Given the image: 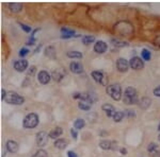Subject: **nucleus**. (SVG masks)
Segmentation results:
<instances>
[{"mask_svg": "<svg viewBox=\"0 0 160 157\" xmlns=\"http://www.w3.org/2000/svg\"><path fill=\"white\" fill-rule=\"evenodd\" d=\"M123 101L124 103L128 105H132L139 102L138 99V91L133 87H127L124 91L123 95Z\"/></svg>", "mask_w": 160, "mask_h": 157, "instance_id": "1", "label": "nucleus"}, {"mask_svg": "<svg viewBox=\"0 0 160 157\" xmlns=\"http://www.w3.org/2000/svg\"><path fill=\"white\" fill-rule=\"evenodd\" d=\"M107 94L109 95L110 98H112L115 101L122 98V88H121V85L118 83H114L107 86Z\"/></svg>", "mask_w": 160, "mask_h": 157, "instance_id": "2", "label": "nucleus"}, {"mask_svg": "<svg viewBox=\"0 0 160 157\" xmlns=\"http://www.w3.org/2000/svg\"><path fill=\"white\" fill-rule=\"evenodd\" d=\"M38 116L34 113H30L28 114L26 117L24 118V121H22V125H24L25 128H33L35 127H38Z\"/></svg>", "mask_w": 160, "mask_h": 157, "instance_id": "3", "label": "nucleus"}, {"mask_svg": "<svg viewBox=\"0 0 160 157\" xmlns=\"http://www.w3.org/2000/svg\"><path fill=\"white\" fill-rule=\"evenodd\" d=\"M8 104H12V105H22L24 104L25 99L24 97L19 96L17 92L15 91H9L7 94L6 100H4Z\"/></svg>", "mask_w": 160, "mask_h": 157, "instance_id": "4", "label": "nucleus"}, {"mask_svg": "<svg viewBox=\"0 0 160 157\" xmlns=\"http://www.w3.org/2000/svg\"><path fill=\"white\" fill-rule=\"evenodd\" d=\"M73 97L74 99H80L81 101L89 103L90 105L95 101V98L93 97V95L87 94V92H75Z\"/></svg>", "mask_w": 160, "mask_h": 157, "instance_id": "5", "label": "nucleus"}, {"mask_svg": "<svg viewBox=\"0 0 160 157\" xmlns=\"http://www.w3.org/2000/svg\"><path fill=\"white\" fill-rule=\"evenodd\" d=\"M48 138H49V134H47L46 132H38L37 134V138H35V141H37V145L38 146H43L47 143Z\"/></svg>", "mask_w": 160, "mask_h": 157, "instance_id": "6", "label": "nucleus"}, {"mask_svg": "<svg viewBox=\"0 0 160 157\" xmlns=\"http://www.w3.org/2000/svg\"><path fill=\"white\" fill-rule=\"evenodd\" d=\"M99 146L102 150H117L118 142L117 141H110L107 139H104L99 142Z\"/></svg>", "mask_w": 160, "mask_h": 157, "instance_id": "7", "label": "nucleus"}, {"mask_svg": "<svg viewBox=\"0 0 160 157\" xmlns=\"http://www.w3.org/2000/svg\"><path fill=\"white\" fill-rule=\"evenodd\" d=\"M129 64H130L131 68L135 69V70H140V69H142L144 67L143 61H142L139 56H133V58H131Z\"/></svg>", "mask_w": 160, "mask_h": 157, "instance_id": "8", "label": "nucleus"}, {"mask_svg": "<svg viewBox=\"0 0 160 157\" xmlns=\"http://www.w3.org/2000/svg\"><path fill=\"white\" fill-rule=\"evenodd\" d=\"M91 76L94 79V81H96L97 83H100L102 85H107V78L102 71H92Z\"/></svg>", "mask_w": 160, "mask_h": 157, "instance_id": "9", "label": "nucleus"}, {"mask_svg": "<svg viewBox=\"0 0 160 157\" xmlns=\"http://www.w3.org/2000/svg\"><path fill=\"white\" fill-rule=\"evenodd\" d=\"M129 66H130L129 62L123 58H118L117 61V68L118 71H121V72H126V71L128 70V68H129Z\"/></svg>", "mask_w": 160, "mask_h": 157, "instance_id": "10", "label": "nucleus"}, {"mask_svg": "<svg viewBox=\"0 0 160 157\" xmlns=\"http://www.w3.org/2000/svg\"><path fill=\"white\" fill-rule=\"evenodd\" d=\"M50 74L47 72V71H45V70H42V71H40L38 74V82H40L41 84H48L49 83V81H50Z\"/></svg>", "mask_w": 160, "mask_h": 157, "instance_id": "11", "label": "nucleus"}, {"mask_svg": "<svg viewBox=\"0 0 160 157\" xmlns=\"http://www.w3.org/2000/svg\"><path fill=\"white\" fill-rule=\"evenodd\" d=\"M107 49H108L107 44L105 42H102V40H97L96 44L94 45V51L96 53H99V54L105 53L106 51H107Z\"/></svg>", "mask_w": 160, "mask_h": 157, "instance_id": "12", "label": "nucleus"}, {"mask_svg": "<svg viewBox=\"0 0 160 157\" xmlns=\"http://www.w3.org/2000/svg\"><path fill=\"white\" fill-rule=\"evenodd\" d=\"M69 69L74 73H82L83 72V65L80 62H72L69 64Z\"/></svg>", "mask_w": 160, "mask_h": 157, "instance_id": "13", "label": "nucleus"}, {"mask_svg": "<svg viewBox=\"0 0 160 157\" xmlns=\"http://www.w3.org/2000/svg\"><path fill=\"white\" fill-rule=\"evenodd\" d=\"M14 69L16 71H19V72H22L27 69L28 67V61L26 60H19V61H16L14 62Z\"/></svg>", "mask_w": 160, "mask_h": 157, "instance_id": "14", "label": "nucleus"}, {"mask_svg": "<svg viewBox=\"0 0 160 157\" xmlns=\"http://www.w3.org/2000/svg\"><path fill=\"white\" fill-rule=\"evenodd\" d=\"M6 150L10 153H16L18 151V143L14 140H8L6 143Z\"/></svg>", "mask_w": 160, "mask_h": 157, "instance_id": "15", "label": "nucleus"}, {"mask_svg": "<svg viewBox=\"0 0 160 157\" xmlns=\"http://www.w3.org/2000/svg\"><path fill=\"white\" fill-rule=\"evenodd\" d=\"M61 33H62V35H61L62 38H71L73 36H77V35H75V31L74 30H71V29H68V28H66V27L62 28Z\"/></svg>", "mask_w": 160, "mask_h": 157, "instance_id": "16", "label": "nucleus"}, {"mask_svg": "<svg viewBox=\"0 0 160 157\" xmlns=\"http://www.w3.org/2000/svg\"><path fill=\"white\" fill-rule=\"evenodd\" d=\"M102 109L106 113V115H107L108 117H113L115 113H117V112H115V109H114V107H113L111 104H104L102 106Z\"/></svg>", "mask_w": 160, "mask_h": 157, "instance_id": "17", "label": "nucleus"}, {"mask_svg": "<svg viewBox=\"0 0 160 157\" xmlns=\"http://www.w3.org/2000/svg\"><path fill=\"white\" fill-rule=\"evenodd\" d=\"M151 104H152V100H151V98H148V97L142 98L140 101H139V105H140V107L143 109H146L148 107H149Z\"/></svg>", "mask_w": 160, "mask_h": 157, "instance_id": "18", "label": "nucleus"}, {"mask_svg": "<svg viewBox=\"0 0 160 157\" xmlns=\"http://www.w3.org/2000/svg\"><path fill=\"white\" fill-rule=\"evenodd\" d=\"M62 134H63V130H62V127H55V128H53V130L49 133V138L56 139V138L60 137Z\"/></svg>", "mask_w": 160, "mask_h": 157, "instance_id": "19", "label": "nucleus"}, {"mask_svg": "<svg viewBox=\"0 0 160 157\" xmlns=\"http://www.w3.org/2000/svg\"><path fill=\"white\" fill-rule=\"evenodd\" d=\"M45 55L48 56L49 58H56L57 54H56L55 47H53V46H48V47L45 49Z\"/></svg>", "mask_w": 160, "mask_h": 157, "instance_id": "20", "label": "nucleus"}, {"mask_svg": "<svg viewBox=\"0 0 160 157\" xmlns=\"http://www.w3.org/2000/svg\"><path fill=\"white\" fill-rule=\"evenodd\" d=\"M55 146L57 149H60V150H63V149H65L66 146H68V140L66 139H57L56 142H55Z\"/></svg>", "mask_w": 160, "mask_h": 157, "instance_id": "21", "label": "nucleus"}, {"mask_svg": "<svg viewBox=\"0 0 160 157\" xmlns=\"http://www.w3.org/2000/svg\"><path fill=\"white\" fill-rule=\"evenodd\" d=\"M9 7H10V10H11L12 12L17 13V12L20 11V9H22V4L19 3V2H12V3L9 4Z\"/></svg>", "mask_w": 160, "mask_h": 157, "instance_id": "22", "label": "nucleus"}, {"mask_svg": "<svg viewBox=\"0 0 160 157\" xmlns=\"http://www.w3.org/2000/svg\"><path fill=\"white\" fill-rule=\"evenodd\" d=\"M84 125H86V122H84V120L81 119V118L76 119V120H75V122H74V128H76V130H81Z\"/></svg>", "mask_w": 160, "mask_h": 157, "instance_id": "23", "label": "nucleus"}, {"mask_svg": "<svg viewBox=\"0 0 160 157\" xmlns=\"http://www.w3.org/2000/svg\"><path fill=\"white\" fill-rule=\"evenodd\" d=\"M111 43H112V45H114L115 47H126V46H128L127 42H121L118 38H112Z\"/></svg>", "mask_w": 160, "mask_h": 157, "instance_id": "24", "label": "nucleus"}, {"mask_svg": "<svg viewBox=\"0 0 160 157\" xmlns=\"http://www.w3.org/2000/svg\"><path fill=\"white\" fill-rule=\"evenodd\" d=\"M66 55L71 58H82V53L79 52V51H69V52L66 53Z\"/></svg>", "mask_w": 160, "mask_h": 157, "instance_id": "25", "label": "nucleus"}, {"mask_svg": "<svg viewBox=\"0 0 160 157\" xmlns=\"http://www.w3.org/2000/svg\"><path fill=\"white\" fill-rule=\"evenodd\" d=\"M141 55H142V58L144 61H149L152 58V54H151V51L148 50V49H143L141 52Z\"/></svg>", "mask_w": 160, "mask_h": 157, "instance_id": "26", "label": "nucleus"}, {"mask_svg": "<svg viewBox=\"0 0 160 157\" xmlns=\"http://www.w3.org/2000/svg\"><path fill=\"white\" fill-rule=\"evenodd\" d=\"M93 42H95V37L92 36V35H86V36L82 37V43L84 45H89V44H92Z\"/></svg>", "mask_w": 160, "mask_h": 157, "instance_id": "27", "label": "nucleus"}, {"mask_svg": "<svg viewBox=\"0 0 160 157\" xmlns=\"http://www.w3.org/2000/svg\"><path fill=\"white\" fill-rule=\"evenodd\" d=\"M124 116H125V113H124V112H117L112 118H113V120H114L115 122H120V121L123 120Z\"/></svg>", "mask_w": 160, "mask_h": 157, "instance_id": "28", "label": "nucleus"}, {"mask_svg": "<svg viewBox=\"0 0 160 157\" xmlns=\"http://www.w3.org/2000/svg\"><path fill=\"white\" fill-rule=\"evenodd\" d=\"M78 107L82 110H90L91 109V105H90L89 103L83 102V101H80L78 103Z\"/></svg>", "mask_w": 160, "mask_h": 157, "instance_id": "29", "label": "nucleus"}, {"mask_svg": "<svg viewBox=\"0 0 160 157\" xmlns=\"http://www.w3.org/2000/svg\"><path fill=\"white\" fill-rule=\"evenodd\" d=\"M32 157H47V152H46L45 150H38L34 153V155H33Z\"/></svg>", "mask_w": 160, "mask_h": 157, "instance_id": "30", "label": "nucleus"}, {"mask_svg": "<svg viewBox=\"0 0 160 157\" xmlns=\"http://www.w3.org/2000/svg\"><path fill=\"white\" fill-rule=\"evenodd\" d=\"M148 152L149 153H155V152H157V145L154 142H151L149 145H148Z\"/></svg>", "mask_w": 160, "mask_h": 157, "instance_id": "31", "label": "nucleus"}, {"mask_svg": "<svg viewBox=\"0 0 160 157\" xmlns=\"http://www.w3.org/2000/svg\"><path fill=\"white\" fill-rule=\"evenodd\" d=\"M62 73H60V71L59 70H56V71H53L52 72V78L56 80V81H60V80L62 79Z\"/></svg>", "mask_w": 160, "mask_h": 157, "instance_id": "32", "label": "nucleus"}, {"mask_svg": "<svg viewBox=\"0 0 160 157\" xmlns=\"http://www.w3.org/2000/svg\"><path fill=\"white\" fill-rule=\"evenodd\" d=\"M28 52H29V49H27V48H22L19 50V56H22V58H24V56H26L28 54Z\"/></svg>", "mask_w": 160, "mask_h": 157, "instance_id": "33", "label": "nucleus"}, {"mask_svg": "<svg viewBox=\"0 0 160 157\" xmlns=\"http://www.w3.org/2000/svg\"><path fill=\"white\" fill-rule=\"evenodd\" d=\"M19 25L22 27V29L25 31V32H27V33H29L31 32V28L29 27V25H24V24H22V22H19Z\"/></svg>", "mask_w": 160, "mask_h": 157, "instance_id": "34", "label": "nucleus"}, {"mask_svg": "<svg viewBox=\"0 0 160 157\" xmlns=\"http://www.w3.org/2000/svg\"><path fill=\"white\" fill-rule=\"evenodd\" d=\"M124 113H125V115L126 116H127V117L128 118H133V117H135V116H136V114H135V112H133V110H129V109H127V110H125V112H124Z\"/></svg>", "mask_w": 160, "mask_h": 157, "instance_id": "35", "label": "nucleus"}, {"mask_svg": "<svg viewBox=\"0 0 160 157\" xmlns=\"http://www.w3.org/2000/svg\"><path fill=\"white\" fill-rule=\"evenodd\" d=\"M35 70H37V67H35V66H30L29 69H28V76H32V74L35 72Z\"/></svg>", "mask_w": 160, "mask_h": 157, "instance_id": "36", "label": "nucleus"}, {"mask_svg": "<svg viewBox=\"0 0 160 157\" xmlns=\"http://www.w3.org/2000/svg\"><path fill=\"white\" fill-rule=\"evenodd\" d=\"M154 95H155L156 97H159V98H160V86L156 87V88L154 89Z\"/></svg>", "mask_w": 160, "mask_h": 157, "instance_id": "37", "label": "nucleus"}, {"mask_svg": "<svg viewBox=\"0 0 160 157\" xmlns=\"http://www.w3.org/2000/svg\"><path fill=\"white\" fill-rule=\"evenodd\" d=\"M71 134H72V136H73L74 139H77V131H76V128H71Z\"/></svg>", "mask_w": 160, "mask_h": 157, "instance_id": "38", "label": "nucleus"}, {"mask_svg": "<svg viewBox=\"0 0 160 157\" xmlns=\"http://www.w3.org/2000/svg\"><path fill=\"white\" fill-rule=\"evenodd\" d=\"M34 43H35V38L34 36H30L29 38V40H28V45H34Z\"/></svg>", "mask_w": 160, "mask_h": 157, "instance_id": "39", "label": "nucleus"}, {"mask_svg": "<svg viewBox=\"0 0 160 157\" xmlns=\"http://www.w3.org/2000/svg\"><path fill=\"white\" fill-rule=\"evenodd\" d=\"M8 92L6 91V89H1V100H6Z\"/></svg>", "mask_w": 160, "mask_h": 157, "instance_id": "40", "label": "nucleus"}, {"mask_svg": "<svg viewBox=\"0 0 160 157\" xmlns=\"http://www.w3.org/2000/svg\"><path fill=\"white\" fill-rule=\"evenodd\" d=\"M68 157H78V156H77V154L75 153L74 151H68Z\"/></svg>", "mask_w": 160, "mask_h": 157, "instance_id": "41", "label": "nucleus"}, {"mask_svg": "<svg viewBox=\"0 0 160 157\" xmlns=\"http://www.w3.org/2000/svg\"><path fill=\"white\" fill-rule=\"evenodd\" d=\"M120 152L123 154V155H125V154H127V150H126L125 148H121V149H120Z\"/></svg>", "mask_w": 160, "mask_h": 157, "instance_id": "42", "label": "nucleus"}, {"mask_svg": "<svg viewBox=\"0 0 160 157\" xmlns=\"http://www.w3.org/2000/svg\"><path fill=\"white\" fill-rule=\"evenodd\" d=\"M153 157H160V152H155V153H153Z\"/></svg>", "mask_w": 160, "mask_h": 157, "instance_id": "43", "label": "nucleus"}, {"mask_svg": "<svg viewBox=\"0 0 160 157\" xmlns=\"http://www.w3.org/2000/svg\"><path fill=\"white\" fill-rule=\"evenodd\" d=\"M158 130L160 131V123H159V125H158Z\"/></svg>", "mask_w": 160, "mask_h": 157, "instance_id": "44", "label": "nucleus"}, {"mask_svg": "<svg viewBox=\"0 0 160 157\" xmlns=\"http://www.w3.org/2000/svg\"><path fill=\"white\" fill-rule=\"evenodd\" d=\"M158 140L160 141V134H159V136H158Z\"/></svg>", "mask_w": 160, "mask_h": 157, "instance_id": "45", "label": "nucleus"}]
</instances>
